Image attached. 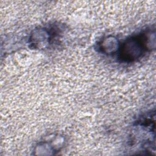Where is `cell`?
<instances>
[{
	"label": "cell",
	"instance_id": "1",
	"mask_svg": "<svg viewBox=\"0 0 156 156\" xmlns=\"http://www.w3.org/2000/svg\"><path fill=\"white\" fill-rule=\"evenodd\" d=\"M155 38V30L150 29L128 38L119 45L118 58L124 63L136 61L147 50L154 48Z\"/></svg>",
	"mask_w": 156,
	"mask_h": 156
},
{
	"label": "cell",
	"instance_id": "2",
	"mask_svg": "<svg viewBox=\"0 0 156 156\" xmlns=\"http://www.w3.org/2000/svg\"><path fill=\"white\" fill-rule=\"evenodd\" d=\"M46 28H41L36 29L34 31V34L30 36L31 44L37 48H44L47 44L50 43L52 39V34L51 32L48 31Z\"/></svg>",
	"mask_w": 156,
	"mask_h": 156
},
{
	"label": "cell",
	"instance_id": "3",
	"mask_svg": "<svg viewBox=\"0 0 156 156\" xmlns=\"http://www.w3.org/2000/svg\"><path fill=\"white\" fill-rule=\"evenodd\" d=\"M99 49L105 54H113L118 52L119 44L118 40L114 37H107L99 44Z\"/></svg>",
	"mask_w": 156,
	"mask_h": 156
}]
</instances>
